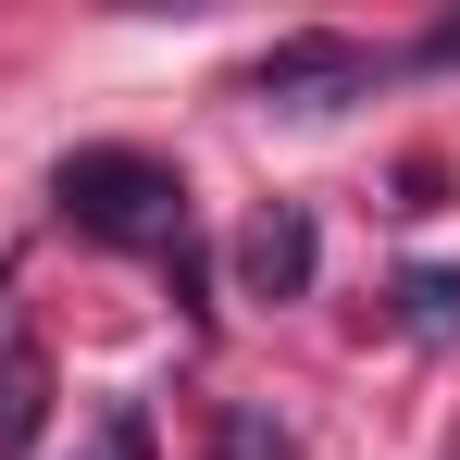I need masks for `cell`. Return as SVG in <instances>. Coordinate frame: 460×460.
<instances>
[{"label": "cell", "instance_id": "obj_3", "mask_svg": "<svg viewBox=\"0 0 460 460\" xmlns=\"http://www.w3.org/2000/svg\"><path fill=\"white\" fill-rule=\"evenodd\" d=\"M374 75V50H349V38H287V50H261V100H299V112H323L336 87H361Z\"/></svg>", "mask_w": 460, "mask_h": 460}, {"label": "cell", "instance_id": "obj_7", "mask_svg": "<svg viewBox=\"0 0 460 460\" xmlns=\"http://www.w3.org/2000/svg\"><path fill=\"white\" fill-rule=\"evenodd\" d=\"M212 460H287V436H274L261 411H225V423H212Z\"/></svg>", "mask_w": 460, "mask_h": 460}, {"label": "cell", "instance_id": "obj_5", "mask_svg": "<svg viewBox=\"0 0 460 460\" xmlns=\"http://www.w3.org/2000/svg\"><path fill=\"white\" fill-rule=\"evenodd\" d=\"M398 323H411V336H460V274H448V261L398 274Z\"/></svg>", "mask_w": 460, "mask_h": 460}, {"label": "cell", "instance_id": "obj_6", "mask_svg": "<svg viewBox=\"0 0 460 460\" xmlns=\"http://www.w3.org/2000/svg\"><path fill=\"white\" fill-rule=\"evenodd\" d=\"M63 460H150V411H100L87 448H63Z\"/></svg>", "mask_w": 460, "mask_h": 460}, {"label": "cell", "instance_id": "obj_4", "mask_svg": "<svg viewBox=\"0 0 460 460\" xmlns=\"http://www.w3.org/2000/svg\"><path fill=\"white\" fill-rule=\"evenodd\" d=\"M38 398H50V374H38V349L13 336V274H0V448L38 436Z\"/></svg>", "mask_w": 460, "mask_h": 460}, {"label": "cell", "instance_id": "obj_2", "mask_svg": "<svg viewBox=\"0 0 460 460\" xmlns=\"http://www.w3.org/2000/svg\"><path fill=\"white\" fill-rule=\"evenodd\" d=\"M311 274H323V236H311V212H287V199L236 236V299H311Z\"/></svg>", "mask_w": 460, "mask_h": 460}, {"label": "cell", "instance_id": "obj_1", "mask_svg": "<svg viewBox=\"0 0 460 460\" xmlns=\"http://www.w3.org/2000/svg\"><path fill=\"white\" fill-rule=\"evenodd\" d=\"M50 199L75 236H112V249H187V174L150 150H63L50 162Z\"/></svg>", "mask_w": 460, "mask_h": 460}]
</instances>
